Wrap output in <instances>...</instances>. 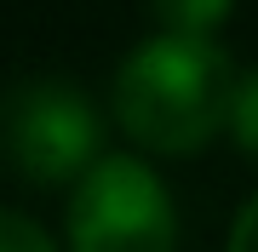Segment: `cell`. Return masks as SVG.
Listing matches in <instances>:
<instances>
[{
    "instance_id": "1",
    "label": "cell",
    "mask_w": 258,
    "mask_h": 252,
    "mask_svg": "<svg viewBox=\"0 0 258 252\" xmlns=\"http://www.w3.org/2000/svg\"><path fill=\"white\" fill-rule=\"evenodd\" d=\"M235 63L212 35L161 29L115 69L109 109L115 126L149 155H201L218 132H230Z\"/></svg>"
},
{
    "instance_id": "2",
    "label": "cell",
    "mask_w": 258,
    "mask_h": 252,
    "mask_svg": "<svg viewBox=\"0 0 258 252\" xmlns=\"http://www.w3.org/2000/svg\"><path fill=\"white\" fill-rule=\"evenodd\" d=\"M98 155L103 126L75 80H23L0 98V160L23 184H75Z\"/></svg>"
},
{
    "instance_id": "3",
    "label": "cell",
    "mask_w": 258,
    "mask_h": 252,
    "mask_svg": "<svg viewBox=\"0 0 258 252\" xmlns=\"http://www.w3.org/2000/svg\"><path fill=\"white\" fill-rule=\"evenodd\" d=\"M69 252H178V206L138 155H98L75 178Z\"/></svg>"
},
{
    "instance_id": "4",
    "label": "cell",
    "mask_w": 258,
    "mask_h": 252,
    "mask_svg": "<svg viewBox=\"0 0 258 252\" xmlns=\"http://www.w3.org/2000/svg\"><path fill=\"white\" fill-rule=\"evenodd\" d=\"M161 29H184V35H212L235 12V0H149Z\"/></svg>"
},
{
    "instance_id": "5",
    "label": "cell",
    "mask_w": 258,
    "mask_h": 252,
    "mask_svg": "<svg viewBox=\"0 0 258 252\" xmlns=\"http://www.w3.org/2000/svg\"><path fill=\"white\" fill-rule=\"evenodd\" d=\"M230 138L235 149L258 166V69H247V75L235 80V103H230Z\"/></svg>"
},
{
    "instance_id": "6",
    "label": "cell",
    "mask_w": 258,
    "mask_h": 252,
    "mask_svg": "<svg viewBox=\"0 0 258 252\" xmlns=\"http://www.w3.org/2000/svg\"><path fill=\"white\" fill-rule=\"evenodd\" d=\"M0 252H57V241H52V229L35 224L29 212L0 206Z\"/></svg>"
},
{
    "instance_id": "7",
    "label": "cell",
    "mask_w": 258,
    "mask_h": 252,
    "mask_svg": "<svg viewBox=\"0 0 258 252\" xmlns=\"http://www.w3.org/2000/svg\"><path fill=\"white\" fill-rule=\"evenodd\" d=\"M230 252H258V195L235 212V229H230Z\"/></svg>"
}]
</instances>
